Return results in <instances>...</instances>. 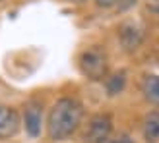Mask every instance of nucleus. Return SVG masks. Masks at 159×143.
Listing matches in <instances>:
<instances>
[{
    "instance_id": "8",
    "label": "nucleus",
    "mask_w": 159,
    "mask_h": 143,
    "mask_svg": "<svg viewBox=\"0 0 159 143\" xmlns=\"http://www.w3.org/2000/svg\"><path fill=\"white\" fill-rule=\"evenodd\" d=\"M142 93L144 99L152 105L159 106V76L157 74H146L142 79Z\"/></svg>"
},
{
    "instance_id": "11",
    "label": "nucleus",
    "mask_w": 159,
    "mask_h": 143,
    "mask_svg": "<svg viewBox=\"0 0 159 143\" xmlns=\"http://www.w3.org/2000/svg\"><path fill=\"white\" fill-rule=\"evenodd\" d=\"M113 143H134V141H132V139H130L128 136H120V137H116V139H115Z\"/></svg>"
},
{
    "instance_id": "12",
    "label": "nucleus",
    "mask_w": 159,
    "mask_h": 143,
    "mask_svg": "<svg viewBox=\"0 0 159 143\" xmlns=\"http://www.w3.org/2000/svg\"><path fill=\"white\" fill-rule=\"evenodd\" d=\"M153 2H159V0H153Z\"/></svg>"
},
{
    "instance_id": "9",
    "label": "nucleus",
    "mask_w": 159,
    "mask_h": 143,
    "mask_svg": "<svg viewBox=\"0 0 159 143\" xmlns=\"http://www.w3.org/2000/svg\"><path fill=\"white\" fill-rule=\"evenodd\" d=\"M105 87H107V93L111 97H115V95H120L126 87V72L120 70L116 72L113 76H107L105 77Z\"/></svg>"
},
{
    "instance_id": "5",
    "label": "nucleus",
    "mask_w": 159,
    "mask_h": 143,
    "mask_svg": "<svg viewBox=\"0 0 159 143\" xmlns=\"http://www.w3.org/2000/svg\"><path fill=\"white\" fill-rule=\"evenodd\" d=\"M21 118L18 110L6 105H0V139H10L20 132Z\"/></svg>"
},
{
    "instance_id": "7",
    "label": "nucleus",
    "mask_w": 159,
    "mask_h": 143,
    "mask_svg": "<svg viewBox=\"0 0 159 143\" xmlns=\"http://www.w3.org/2000/svg\"><path fill=\"white\" fill-rule=\"evenodd\" d=\"M142 133L148 143H157L159 141V110H152L144 116L142 122Z\"/></svg>"
},
{
    "instance_id": "1",
    "label": "nucleus",
    "mask_w": 159,
    "mask_h": 143,
    "mask_svg": "<svg viewBox=\"0 0 159 143\" xmlns=\"http://www.w3.org/2000/svg\"><path fill=\"white\" fill-rule=\"evenodd\" d=\"M84 118V106L74 97L58 99L49 110L47 116V133L52 141L70 137L80 128Z\"/></svg>"
},
{
    "instance_id": "4",
    "label": "nucleus",
    "mask_w": 159,
    "mask_h": 143,
    "mask_svg": "<svg viewBox=\"0 0 159 143\" xmlns=\"http://www.w3.org/2000/svg\"><path fill=\"white\" fill-rule=\"evenodd\" d=\"M118 41L126 52H134L144 43V27L138 21H124L118 27Z\"/></svg>"
},
{
    "instance_id": "10",
    "label": "nucleus",
    "mask_w": 159,
    "mask_h": 143,
    "mask_svg": "<svg viewBox=\"0 0 159 143\" xmlns=\"http://www.w3.org/2000/svg\"><path fill=\"white\" fill-rule=\"evenodd\" d=\"M95 4L99 8H113L118 4V0H95Z\"/></svg>"
},
{
    "instance_id": "3",
    "label": "nucleus",
    "mask_w": 159,
    "mask_h": 143,
    "mask_svg": "<svg viewBox=\"0 0 159 143\" xmlns=\"http://www.w3.org/2000/svg\"><path fill=\"white\" fill-rule=\"evenodd\" d=\"M113 133V118L107 112H99L91 116L85 130V141L87 143H107Z\"/></svg>"
},
{
    "instance_id": "2",
    "label": "nucleus",
    "mask_w": 159,
    "mask_h": 143,
    "mask_svg": "<svg viewBox=\"0 0 159 143\" xmlns=\"http://www.w3.org/2000/svg\"><path fill=\"white\" fill-rule=\"evenodd\" d=\"M80 70L91 81H103L109 76V56L99 45H91L80 54Z\"/></svg>"
},
{
    "instance_id": "6",
    "label": "nucleus",
    "mask_w": 159,
    "mask_h": 143,
    "mask_svg": "<svg viewBox=\"0 0 159 143\" xmlns=\"http://www.w3.org/2000/svg\"><path fill=\"white\" fill-rule=\"evenodd\" d=\"M23 124H25V132L29 133V137L37 139L41 136V128H43V106H41V102H37V101L27 102L25 112H23Z\"/></svg>"
},
{
    "instance_id": "13",
    "label": "nucleus",
    "mask_w": 159,
    "mask_h": 143,
    "mask_svg": "<svg viewBox=\"0 0 159 143\" xmlns=\"http://www.w3.org/2000/svg\"><path fill=\"white\" fill-rule=\"evenodd\" d=\"M0 2H2V0H0Z\"/></svg>"
}]
</instances>
